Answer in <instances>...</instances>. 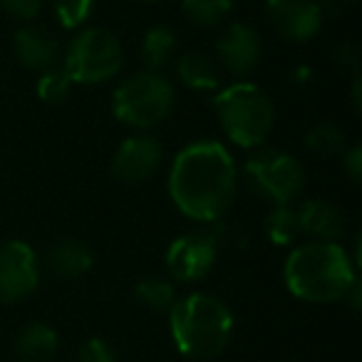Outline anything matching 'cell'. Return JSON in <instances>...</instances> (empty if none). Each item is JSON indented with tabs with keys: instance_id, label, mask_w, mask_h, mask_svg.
Returning <instances> with one entry per match:
<instances>
[{
	"instance_id": "8fae6325",
	"label": "cell",
	"mask_w": 362,
	"mask_h": 362,
	"mask_svg": "<svg viewBox=\"0 0 362 362\" xmlns=\"http://www.w3.org/2000/svg\"><path fill=\"white\" fill-rule=\"evenodd\" d=\"M271 28L293 42H308L322 28V8L317 0H266Z\"/></svg>"
},
{
	"instance_id": "30bf717a",
	"label": "cell",
	"mask_w": 362,
	"mask_h": 362,
	"mask_svg": "<svg viewBox=\"0 0 362 362\" xmlns=\"http://www.w3.org/2000/svg\"><path fill=\"white\" fill-rule=\"evenodd\" d=\"M164 146L151 134H134L117 146L112 156V174L124 184H141L161 169Z\"/></svg>"
},
{
	"instance_id": "9c48e42d",
	"label": "cell",
	"mask_w": 362,
	"mask_h": 362,
	"mask_svg": "<svg viewBox=\"0 0 362 362\" xmlns=\"http://www.w3.org/2000/svg\"><path fill=\"white\" fill-rule=\"evenodd\" d=\"M40 283V258L25 241L0 243V303H21Z\"/></svg>"
},
{
	"instance_id": "f1b7e54d",
	"label": "cell",
	"mask_w": 362,
	"mask_h": 362,
	"mask_svg": "<svg viewBox=\"0 0 362 362\" xmlns=\"http://www.w3.org/2000/svg\"><path fill=\"white\" fill-rule=\"evenodd\" d=\"M357 0H322V13H327V16L332 18H342L347 11H350L352 6H355Z\"/></svg>"
},
{
	"instance_id": "484cf974",
	"label": "cell",
	"mask_w": 362,
	"mask_h": 362,
	"mask_svg": "<svg viewBox=\"0 0 362 362\" xmlns=\"http://www.w3.org/2000/svg\"><path fill=\"white\" fill-rule=\"evenodd\" d=\"M0 6L6 8L13 18H18V21L30 23L40 16L42 0H0Z\"/></svg>"
},
{
	"instance_id": "4fadbf2b",
	"label": "cell",
	"mask_w": 362,
	"mask_h": 362,
	"mask_svg": "<svg viewBox=\"0 0 362 362\" xmlns=\"http://www.w3.org/2000/svg\"><path fill=\"white\" fill-rule=\"evenodd\" d=\"M13 52L28 70L45 72L60 62V40L42 25H23L13 35Z\"/></svg>"
},
{
	"instance_id": "8992f818",
	"label": "cell",
	"mask_w": 362,
	"mask_h": 362,
	"mask_svg": "<svg viewBox=\"0 0 362 362\" xmlns=\"http://www.w3.org/2000/svg\"><path fill=\"white\" fill-rule=\"evenodd\" d=\"M124 67V47L105 28H85L70 40L62 70L72 85H102Z\"/></svg>"
},
{
	"instance_id": "5b68a950",
	"label": "cell",
	"mask_w": 362,
	"mask_h": 362,
	"mask_svg": "<svg viewBox=\"0 0 362 362\" xmlns=\"http://www.w3.org/2000/svg\"><path fill=\"white\" fill-rule=\"evenodd\" d=\"M176 90L161 72H136L127 77L112 95V112L127 127L151 129L171 115Z\"/></svg>"
},
{
	"instance_id": "5bb4252c",
	"label": "cell",
	"mask_w": 362,
	"mask_h": 362,
	"mask_svg": "<svg viewBox=\"0 0 362 362\" xmlns=\"http://www.w3.org/2000/svg\"><path fill=\"white\" fill-rule=\"evenodd\" d=\"M300 233L313 241H337L345 233V214L337 204L327 199H308L296 209Z\"/></svg>"
},
{
	"instance_id": "d4e9b609",
	"label": "cell",
	"mask_w": 362,
	"mask_h": 362,
	"mask_svg": "<svg viewBox=\"0 0 362 362\" xmlns=\"http://www.w3.org/2000/svg\"><path fill=\"white\" fill-rule=\"evenodd\" d=\"M77 362H117V357L110 342H105L102 337H90L80 345Z\"/></svg>"
},
{
	"instance_id": "44dd1931",
	"label": "cell",
	"mask_w": 362,
	"mask_h": 362,
	"mask_svg": "<svg viewBox=\"0 0 362 362\" xmlns=\"http://www.w3.org/2000/svg\"><path fill=\"white\" fill-rule=\"evenodd\" d=\"M345 141H347L345 132L337 124H332V122H317V124H313L305 132V146L313 154L325 156V159L342 154L345 151Z\"/></svg>"
},
{
	"instance_id": "603a6c76",
	"label": "cell",
	"mask_w": 362,
	"mask_h": 362,
	"mask_svg": "<svg viewBox=\"0 0 362 362\" xmlns=\"http://www.w3.org/2000/svg\"><path fill=\"white\" fill-rule=\"evenodd\" d=\"M35 92L42 102H50V105H60L70 97L72 92V80L67 77V72L62 67H50V70L40 72L37 77Z\"/></svg>"
},
{
	"instance_id": "f546056e",
	"label": "cell",
	"mask_w": 362,
	"mask_h": 362,
	"mask_svg": "<svg viewBox=\"0 0 362 362\" xmlns=\"http://www.w3.org/2000/svg\"><path fill=\"white\" fill-rule=\"evenodd\" d=\"M146 3H154V0H146Z\"/></svg>"
},
{
	"instance_id": "9a60e30c",
	"label": "cell",
	"mask_w": 362,
	"mask_h": 362,
	"mask_svg": "<svg viewBox=\"0 0 362 362\" xmlns=\"http://www.w3.org/2000/svg\"><path fill=\"white\" fill-rule=\"evenodd\" d=\"M57 347H60V337L55 327H50L47 322H30L18 332L13 342V355L18 362H50L57 355Z\"/></svg>"
},
{
	"instance_id": "52a82bcc",
	"label": "cell",
	"mask_w": 362,
	"mask_h": 362,
	"mask_svg": "<svg viewBox=\"0 0 362 362\" xmlns=\"http://www.w3.org/2000/svg\"><path fill=\"white\" fill-rule=\"evenodd\" d=\"M246 179L251 189L273 206H286L300 197L305 171L293 154L281 149H258L246 161Z\"/></svg>"
},
{
	"instance_id": "4316f807",
	"label": "cell",
	"mask_w": 362,
	"mask_h": 362,
	"mask_svg": "<svg viewBox=\"0 0 362 362\" xmlns=\"http://www.w3.org/2000/svg\"><path fill=\"white\" fill-rule=\"evenodd\" d=\"M342 169L350 176L352 184H360L362 181V149L357 144L345 146V151H342Z\"/></svg>"
},
{
	"instance_id": "7a4b0ae2",
	"label": "cell",
	"mask_w": 362,
	"mask_h": 362,
	"mask_svg": "<svg viewBox=\"0 0 362 362\" xmlns=\"http://www.w3.org/2000/svg\"><path fill=\"white\" fill-rule=\"evenodd\" d=\"M283 278L298 300L327 305L345 300L357 281V266L337 241H308L286 258Z\"/></svg>"
},
{
	"instance_id": "ba28073f",
	"label": "cell",
	"mask_w": 362,
	"mask_h": 362,
	"mask_svg": "<svg viewBox=\"0 0 362 362\" xmlns=\"http://www.w3.org/2000/svg\"><path fill=\"white\" fill-rule=\"evenodd\" d=\"M218 258V236L206 228L176 236L166 248V271L179 283H197L211 273Z\"/></svg>"
},
{
	"instance_id": "cb8c5ba5",
	"label": "cell",
	"mask_w": 362,
	"mask_h": 362,
	"mask_svg": "<svg viewBox=\"0 0 362 362\" xmlns=\"http://www.w3.org/2000/svg\"><path fill=\"white\" fill-rule=\"evenodd\" d=\"M52 8L65 30H80L95 11V0H52Z\"/></svg>"
},
{
	"instance_id": "e0dca14e",
	"label": "cell",
	"mask_w": 362,
	"mask_h": 362,
	"mask_svg": "<svg viewBox=\"0 0 362 362\" xmlns=\"http://www.w3.org/2000/svg\"><path fill=\"white\" fill-rule=\"evenodd\" d=\"M176 75L189 90L197 92H211L221 87V75L211 57L202 52H187V55L176 57Z\"/></svg>"
},
{
	"instance_id": "7402d4cb",
	"label": "cell",
	"mask_w": 362,
	"mask_h": 362,
	"mask_svg": "<svg viewBox=\"0 0 362 362\" xmlns=\"http://www.w3.org/2000/svg\"><path fill=\"white\" fill-rule=\"evenodd\" d=\"M134 298L141 305L151 308V310L169 313L179 298H176V288L166 278H144L134 286Z\"/></svg>"
},
{
	"instance_id": "3957f363",
	"label": "cell",
	"mask_w": 362,
	"mask_h": 362,
	"mask_svg": "<svg viewBox=\"0 0 362 362\" xmlns=\"http://www.w3.org/2000/svg\"><path fill=\"white\" fill-rule=\"evenodd\" d=\"M169 330L176 350L192 360H211L233 337V313L209 293H189L169 310Z\"/></svg>"
},
{
	"instance_id": "ffe728a7",
	"label": "cell",
	"mask_w": 362,
	"mask_h": 362,
	"mask_svg": "<svg viewBox=\"0 0 362 362\" xmlns=\"http://www.w3.org/2000/svg\"><path fill=\"white\" fill-rule=\"evenodd\" d=\"M263 228H266L268 238L276 246H291L298 236H300V223H298V214L293 204H286V206H273L268 211L266 221H263Z\"/></svg>"
},
{
	"instance_id": "d6986e66",
	"label": "cell",
	"mask_w": 362,
	"mask_h": 362,
	"mask_svg": "<svg viewBox=\"0 0 362 362\" xmlns=\"http://www.w3.org/2000/svg\"><path fill=\"white\" fill-rule=\"evenodd\" d=\"M181 11L197 28H216L231 16L233 0H181Z\"/></svg>"
},
{
	"instance_id": "277c9868",
	"label": "cell",
	"mask_w": 362,
	"mask_h": 362,
	"mask_svg": "<svg viewBox=\"0 0 362 362\" xmlns=\"http://www.w3.org/2000/svg\"><path fill=\"white\" fill-rule=\"evenodd\" d=\"M218 122L226 136L241 149H258L276 122L271 97L253 82H233L214 97Z\"/></svg>"
},
{
	"instance_id": "ac0fdd59",
	"label": "cell",
	"mask_w": 362,
	"mask_h": 362,
	"mask_svg": "<svg viewBox=\"0 0 362 362\" xmlns=\"http://www.w3.org/2000/svg\"><path fill=\"white\" fill-rule=\"evenodd\" d=\"M176 55V33L166 25H154L144 33L141 40V60L146 70L159 72L169 65V60Z\"/></svg>"
},
{
	"instance_id": "6da1fadb",
	"label": "cell",
	"mask_w": 362,
	"mask_h": 362,
	"mask_svg": "<svg viewBox=\"0 0 362 362\" xmlns=\"http://www.w3.org/2000/svg\"><path fill=\"white\" fill-rule=\"evenodd\" d=\"M236 192V161L221 141H192L171 161L169 197L192 221L211 223L221 218L231 209Z\"/></svg>"
},
{
	"instance_id": "83f0119b",
	"label": "cell",
	"mask_w": 362,
	"mask_h": 362,
	"mask_svg": "<svg viewBox=\"0 0 362 362\" xmlns=\"http://www.w3.org/2000/svg\"><path fill=\"white\" fill-rule=\"evenodd\" d=\"M335 57H337V62H340L342 67H352V70L357 72V65H360V52H357V45L337 47Z\"/></svg>"
},
{
	"instance_id": "7c38bea8",
	"label": "cell",
	"mask_w": 362,
	"mask_h": 362,
	"mask_svg": "<svg viewBox=\"0 0 362 362\" xmlns=\"http://www.w3.org/2000/svg\"><path fill=\"white\" fill-rule=\"evenodd\" d=\"M261 35L248 23H228L216 40V57L226 72L246 77L261 65Z\"/></svg>"
},
{
	"instance_id": "2e32d148",
	"label": "cell",
	"mask_w": 362,
	"mask_h": 362,
	"mask_svg": "<svg viewBox=\"0 0 362 362\" xmlns=\"http://www.w3.org/2000/svg\"><path fill=\"white\" fill-rule=\"evenodd\" d=\"M47 268L60 278H80L95 266L90 246L77 238H62L47 251Z\"/></svg>"
}]
</instances>
